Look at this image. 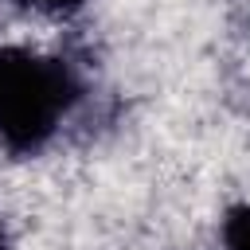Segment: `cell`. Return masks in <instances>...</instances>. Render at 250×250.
<instances>
[{
	"label": "cell",
	"mask_w": 250,
	"mask_h": 250,
	"mask_svg": "<svg viewBox=\"0 0 250 250\" xmlns=\"http://www.w3.org/2000/svg\"><path fill=\"white\" fill-rule=\"evenodd\" d=\"M82 86L74 70L31 47H0V145L8 152H39L70 117Z\"/></svg>",
	"instance_id": "1"
},
{
	"label": "cell",
	"mask_w": 250,
	"mask_h": 250,
	"mask_svg": "<svg viewBox=\"0 0 250 250\" xmlns=\"http://www.w3.org/2000/svg\"><path fill=\"white\" fill-rule=\"evenodd\" d=\"M219 238H223V250H250V203L227 207Z\"/></svg>",
	"instance_id": "2"
},
{
	"label": "cell",
	"mask_w": 250,
	"mask_h": 250,
	"mask_svg": "<svg viewBox=\"0 0 250 250\" xmlns=\"http://www.w3.org/2000/svg\"><path fill=\"white\" fill-rule=\"evenodd\" d=\"M16 8H31V12H51V16H62V12H74L82 8V0H8Z\"/></svg>",
	"instance_id": "3"
},
{
	"label": "cell",
	"mask_w": 250,
	"mask_h": 250,
	"mask_svg": "<svg viewBox=\"0 0 250 250\" xmlns=\"http://www.w3.org/2000/svg\"><path fill=\"white\" fill-rule=\"evenodd\" d=\"M0 250H8V238H4V230H0Z\"/></svg>",
	"instance_id": "4"
}]
</instances>
